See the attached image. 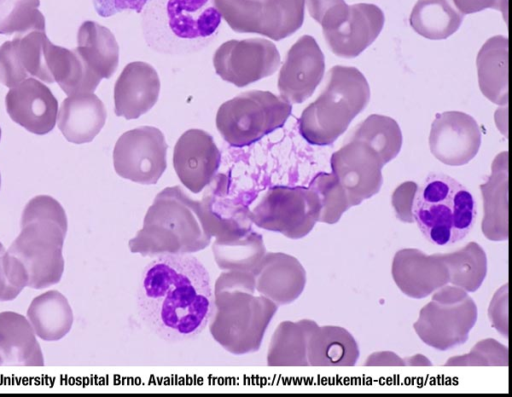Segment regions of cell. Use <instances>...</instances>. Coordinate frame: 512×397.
<instances>
[{
  "instance_id": "e0dca14e",
  "label": "cell",
  "mask_w": 512,
  "mask_h": 397,
  "mask_svg": "<svg viewBox=\"0 0 512 397\" xmlns=\"http://www.w3.org/2000/svg\"><path fill=\"white\" fill-rule=\"evenodd\" d=\"M160 79L155 68L143 61L128 63L114 86V112L126 120L137 119L157 102Z\"/></svg>"
},
{
  "instance_id": "9c48e42d",
  "label": "cell",
  "mask_w": 512,
  "mask_h": 397,
  "mask_svg": "<svg viewBox=\"0 0 512 397\" xmlns=\"http://www.w3.org/2000/svg\"><path fill=\"white\" fill-rule=\"evenodd\" d=\"M168 145L162 131L141 126L124 132L113 150L115 171L141 183H155L166 168Z\"/></svg>"
},
{
  "instance_id": "44dd1931",
  "label": "cell",
  "mask_w": 512,
  "mask_h": 397,
  "mask_svg": "<svg viewBox=\"0 0 512 397\" xmlns=\"http://www.w3.org/2000/svg\"><path fill=\"white\" fill-rule=\"evenodd\" d=\"M36 336L44 341L64 338L73 324V312L67 298L57 290L36 296L27 309Z\"/></svg>"
},
{
  "instance_id": "484cf974",
  "label": "cell",
  "mask_w": 512,
  "mask_h": 397,
  "mask_svg": "<svg viewBox=\"0 0 512 397\" xmlns=\"http://www.w3.org/2000/svg\"><path fill=\"white\" fill-rule=\"evenodd\" d=\"M40 0H0V34L46 31Z\"/></svg>"
},
{
  "instance_id": "d6986e66",
  "label": "cell",
  "mask_w": 512,
  "mask_h": 397,
  "mask_svg": "<svg viewBox=\"0 0 512 397\" xmlns=\"http://www.w3.org/2000/svg\"><path fill=\"white\" fill-rule=\"evenodd\" d=\"M43 365L42 349L27 317L0 312V366Z\"/></svg>"
},
{
  "instance_id": "277c9868",
  "label": "cell",
  "mask_w": 512,
  "mask_h": 397,
  "mask_svg": "<svg viewBox=\"0 0 512 397\" xmlns=\"http://www.w3.org/2000/svg\"><path fill=\"white\" fill-rule=\"evenodd\" d=\"M412 216L422 235L436 246L464 239L473 228L477 207L472 193L444 173H430L418 186Z\"/></svg>"
},
{
  "instance_id": "7a4b0ae2",
  "label": "cell",
  "mask_w": 512,
  "mask_h": 397,
  "mask_svg": "<svg viewBox=\"0 0 512 397\" xmlns=\"http://www.w3.org/2000/svg\"><path fill=\"white\" fill-rule=\"evenodd\" d=\"M67 230L66 212L52 196L37 195L25 205L20 232L8 251L24 266L29 288L45 289L60 282Z\"/></svg>"
},
{
  "instance_id": "ba28073f",
  "label": "cell",
  "mask_w": 512,
  "mask_h": 397,
  "mask_svg": "<svg viewBox=\"0 0 512 397\" xmlns=\"http://www.w3.org/2000/svg\"><path fill=\"white\" fill-rule=\"evenodd\" d=\"M280 63L275 44L262 38L226 41L213 56L216 74L237 87H245L274 74Z\"/></svg>"
},
{
  "instance_id": "6da1fadb",
  "label": "cell",
  "mask_w": 512,
  "mask_h": 397,
  "mask_svg": "<svg viewBox=\"0 0 512 397\" xmlns=\"http://www.w3.org/2000/svg\"><path fill=\"white\" fill-rule=\"evenodd\" d=\"M142 324L167 342L198 337L214 312L210 276L188 253H162L142 270L136 292Z\"/></svg>"
},
{
  "instance_id": "d4e9b609",
  "label": "cell",
  "mask_w": 512,
  "mask_h": 397,
  "mask_svg": "<svg viewBox=\"0 0 512 397\" xmlns=\"http://www.w3.org/2000/svg\"><path fill=\"white\" fill-rule=\"evenodd\" d=\"M349 139L367 144L377 153L383 164L394 159L402 146V133L398 123L380 114H372L358 124Z\"/></svg>"
},
{
  "instance_id": "5b68a950",
  "label": "cell",
  "mask_w": 512,
  "mask_h": 397,
  "mask_svg": "<svg viewBox=\"0 0 512 397\" xmlns=\"http://www.w3.org/2000/svg\"><path fill=\"white\" fill-rule=\"evenodd\" d=\"M369 100V84L357 68L334 66L322 93L302 112L299 132L312 145H330L346 131Z\"/></svg>"
},
{
  "instance_id": "83f0119b",
  "label": "cell",
  "mask_w": 512,
  "mask_h": 397,
  "mask_svg": "<svg viewBox=\"0 0 512 397\" xmlns=\"http://www.w3.org/2000/svg\"><path fill=\"white\" fill-rule=\"evenodd\" d=\"M150 1L151 0H92V3L99 16L111 17L126 10L140 13Z\"/></svg>"
},
{
  "instance_id": "ffe728a7",
  "label": "cell",
  "mask_w": 512,
  "mask_h": 397,
  "mask_svg": "<svg viewBox=\"0 0 512 397\" xmlns=\"http://www.w3.org/2000/svg\"><path fill=\"white\" fill-rule=\"evenodd\" d=\"M478 82L482 94L491 102H508V39L494 36L488 39L477 56Z\"/></svg>"
},
{
  "instance_id": "f546056e",
  "label": "cell",
  "mask_w": 512,
  "mask_h": 397,
  "mask_svg": "<svg viewBox=\"0 0 512 397\" xmlns=\"http://www.w3.org/2000/svg\"><path fill=\"white\" fill-rule=\"evenodd\" d=\"M0 188H1V174H0Z\"/></svg>"
},
{
  "instance_id": "9a60e30c",
  "label": "cell",
  "mask_w": 512,
  "mask_h": 397,
  "mask_svg": "<svg viewBox=\"0 0 512 397\" xmlns=\"http://www.w3.org/2000/svg\"><path fill=\"white\" fill-rule=\"evenodd\" d=\"M221 153L213 137L202 129H189L177 140L174 168L183 183L193 191L201 189L219 168Z\"/></svg>"
},
{
  "instance_id": "8992f818",
  "label": "cell",
  "mask_w": 512,
  "mask_h": 397,
  "mask_svg": "<svg viewBox=\"0 0 512 397\" xmlns=\"http://www.w3.org/2000/svg\"><path fill=\"white\" fill-rule=\"evenodd\" d=\"M292 112L289 101L270 91L250 90L224 102L216 127L233 147H244L281 128Z\"/></svg>"
},
{
  "instance_id": "7c38bea8",
  "label": "cell",
  "mask_w": 512,
  "mask_h": 397,
  "mask_svg": "<svg viewBox=\"0 0 512 397\" xmlns=\"http://www.w3.org/2000/svg\"><path fill=\"white\" fill-rule=\"evenodd\" d=\"M46 31L19 34L0 46V82L12 88L30 77L53 83L48 69Z\"/></svg>"
},
{
  "instance_id": "2e32d148",
  "label": "cell",
  "mask_w": 512,
  "mask_h": 397,
  "mask_svg": "<svg viewBox=\"0 0 512 397\" xmlns=\"http://www.w3.org/2000/svg\"><path fill=\"white\" fill-rule=\"evenodd\" d=\"M385 17L382 10L368 3L349 5L346 18L335 28L323 31L330 50L343 58H354L380 34Z\"/></svg>"
},
{
  "instance_id": "4dcf8cb0",
  "label": "cell",
  "mask_w": 512,
  "mask_h": 397,
  "mask_svg": "<svg viewBox=\"0 0 512 397\" xmlns=\"http://www.w3.org/2000/svg\"><path fill=\"white\" fill-rule=\"evenodd\" d=\"M0 140H1V128H0Z\"/></svg>"
},
{
  "instance_id": "cb8c5ba5",
  "label": "cell",
  "mask_w": 512,
  "mask_h": 397,
  "mask_svg": "<svg viewBox=\"0 0 512 397\" xmlns=\"http://www.w3.org/2000/svg\"><path fill=\"white\" fill-rule=\"evenodd\" d=\"M464 18L452 0H418L410 14L413 30L431 40L446 39L455 33Z\"/></svg>"
},
{
  "instance_id": "4316f807",
  "label": "cell",
  "mask_w": 512,
  "mask_h": 397,
  "mask_svg": "<svg viewBox=\"0 0 512 397\" xmlns=\"http://www.w3.org/2000/svg\"><path fill=\"white\" fill-rule=\"evenodd\" d=\"M28 287V275L22 263L0 241V301L14 300Z\"/></svg>"
},
{
  "instance_id": "8fae6325",
  "label": "cell",
  "mask_w": 512,
  "mask_h": 397,
  "mask_svg": "<svg viewBox=\"0 0 512 397\" xmlns=\"http://www.w3.org/2000/svg\"><path fill=\"white\" fill-rule=\"evenodd\" d=\"M324 55L314 37L303 35L289 49L278 77V90L290 103L308 99L321 82Z\"/></svg>"
},
{
  "instance_id": "30bf717a",
  "label": "cell",
  "mask_w": 512,
  "mask_h": 397,
  "mask_svg": "<svg viewBox=\"0 0 512 397\" xmlns=\"http://www.w3.org/2000/svg\"><path fill=\"white\" fill-rule=\"evenodd\" d=\"M481 145V130L475 119L460 111L436 114L431 125V153L444 164L459 166L475 157Z\"/></svg>"
},
{
  "instance_id": "7402d4cb",
  "label": "cell",
  "mask_w": 512,
  "mask_h": 397,
  "mask_svg": "<svg viewBox=\"0 0 512 397\" xmlns=\"http://www.w3.org/2000/svg\"><path fill=\"white\" fill-rule=\"evenodd\" d=\"M76 52L101 78L109 79L119 64V46L114 34L94 21H84L78 29Z\"/></svg>"
},
{
  "instance_id": "603a6c76",
  "label": "cell",
  "mask_w": 512,
  "mask_h": 397,
  "mask_svg": "<svg viewBox=\"0 0 512 397\" xmlns=\"http://www.w3.org/2000/svg\"><path fill=\"white\" fill-rule=\"evenodd\" d=\"M47 60L52 79L68 96L94 92L101 81L75 49L69 50L50 42Z\"/></svg>"
},
{
  "instance_id": "4fadbf2b",
  "label": "cell",
  "mask_w": 512,
  "mask_h": 397,
  "mask_svg": "<svg viewBox=\"0 0 512 397\" xmlns=\"http://www.w3.org/2000/svg\"><path fill=\"white\" fill-rule=\"evenodd\" d=\"M330 163L335 178L352 200L368 197L380 188L384 164L364 142L349 139L332 154Z\"/></svg>"
},
{
  "instance_id": "5bb4252c",
  "label": "cell",
  "mask_w": 512,
  "mask_h": 397,
  "mask_svg": "<svg viewBox=\"0 0 512 397\" xmlns=\"http://www.w3.org/2000/svg\"><path fill=\"white\" fill-rule=\"evenodd\" d=\"M5 106L10 118L33 134L45 135L55 127L58 101L40 80L30 77L12 87Z\"/></svg>"
},
{
  "instance_id": "52a82bcc",
  "label": "cell",
  "mask_w": 512,
  "mask_h": 397,
  "mask_svg": "<svg viewBox=\"0 0 512 397\" xmlns=\"http://www.w3.org/2000/svg\"><path fill=\"white\" fill-rule=\"evenodd\" d=\"M305 0H215L222 18L238 33L282 40L304 21Z\"/></svg>"
},
{
  "instance_id": "ac0fdd59",
  "label": "cell",
  "mask_w": 512,
  "mask_h": 397,
  "mask_svg": "<svg viewBox=\"0 0 512 397\" xmlns=\"http://www.w3.org/2000/svg\"><path fill=\"white\" fill-rule=\"evenodd\" d=\"M58 128L74 144L91 142L103 128L107 112L93 92L66 97L59 109Z\"/></svg>"
},
{
  "instance_id": "3957f363",
  "label": "cell",
  "mask_w": 512,
  "mask_h": 397,
  "mask_svg": "<svg viewBox=\"0 0 512 397\" xmlns=\"http://www.w3.org/2000/svg\"><path fill=\"white\" fill-rule=\"evenodd\" d=\"M221 22L215 0H151L142 15V32L152 50L185 55L208 46Z\"/></svg>"
},
{
  "instance_id": "f1b7e54d",
  "label": "cell",
  "mask_w": 512,
  "mask_h": 397,
  "mask_svg": "<svg viewBox=\"0 0 512 397\" xmlns=\"http://www.w3.org/2000/svg\"><path fill=\"white\" fill-rule=\"evenodd\" d=\"M453 3L464 15L488 8L499 10L507 22L508 0H453Z\"/></svg>"
}]
</instances>
